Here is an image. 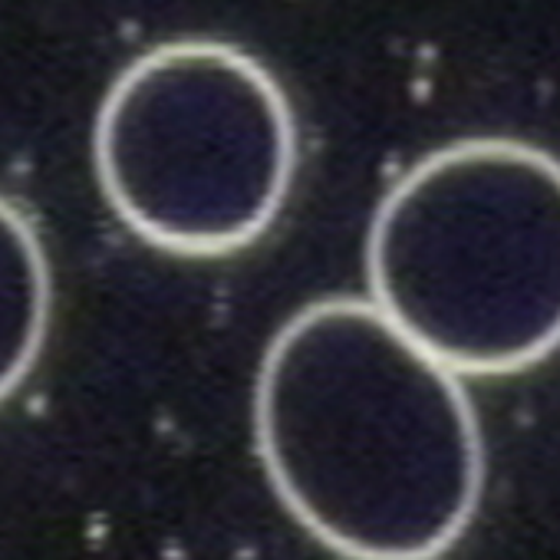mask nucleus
Returning a JSON list of instances; mask_svg holds the SVG:
<instances>
[{
    "mask_svg": "<svg viewBox=\"0 0 560 560\" xmlns=\"http://www.w3.org/2000/svg\"><path fill=\"white\" fill-rule=\"evenodd\" d=\"M254 442L280 504L343 560H439L485 491L462 376L370 298L314 301L273 334Z\"/></svg>",
    "mask_w": 560,
    "mask_h": 560,
    "instance_id": "nucleus-1",
    "label": "nucleus"
},
{
    "mask_svg": "<svg viewBox=\"0 0 560 560\" xmlns=\"http://www.w3.org/2000/svg\"><path fill=\"white\" fill-rule=\"evenodd\" d=\"M370 301L458 376H508L560 347V162L511 139L432 152L380 201Z\"/></svg>",
    "mask_w": 560,
    "mask_h": 560,
    "instance_id": "nucleus-2",
    "label": "nucleus"
},
{
    "mask_svg": "<svg viewBox=\"0 0 560 560\" xmlns=\"http://www.w3.org/2000/svg\"><path fill=\"white\" fill-rule=\"evenodd\" d=\"M93 168L136 237L178 257H224L284 208L298 172L294 119L247 57L165 44L106 90Z\"/></svg>",
    "mask_w": 560,
    "mask_h": 560,
    "instance_id": "nucleus-3",
    "label": "nucleus"
},
{
    "mask_svg": "<svg viewBox=\"0 0 560 560\" xmlns=\"http://www.w3.org/2000/svg\"><path fill=\"white\" fill-rule=\"evenodd\" d=\"M54 311V280L31 218L0 195V402L37 366Z\"/></svg>",
    "mask_w": 560,
    "mask_h": 560,
    "instance_id": "nucleus-4",
    "label": "nucleus"
}]
</instances>
